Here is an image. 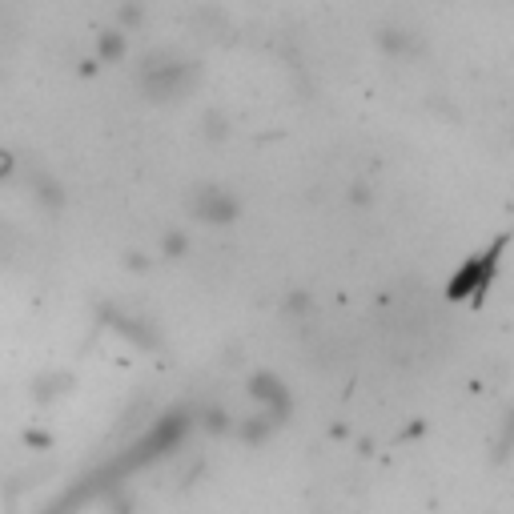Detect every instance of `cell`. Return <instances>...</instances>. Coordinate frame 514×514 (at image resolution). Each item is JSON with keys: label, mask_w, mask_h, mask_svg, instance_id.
Masks as SVG:
<instances>
[{"label": "cell", "mask_w": 514, "mask_h": 514, "mask_svg": "<svg viewBox=\"0 0 514 514\" xmlns=\"http://www.w3.org/2000/svg\"><path fill=\"white\" fill-rule=\"evenodd\" d=\"M121 57H125V33L121 29L101 33V61H121Z\"/></svg>", "instance_id": "obj_1"}]
</instances>
